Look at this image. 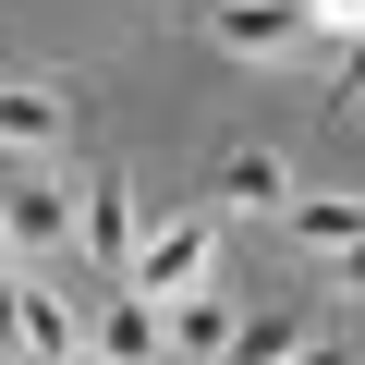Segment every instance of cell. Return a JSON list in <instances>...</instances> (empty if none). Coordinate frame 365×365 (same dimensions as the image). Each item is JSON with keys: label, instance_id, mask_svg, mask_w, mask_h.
I'll return each instance as SVG.
<instances>
[{"label": "cell", "instance_id": "ba28073f", "mask_svg": "<svg viewBox=\"0 0 365 365\" xmlns=\"http://www.w3.org/2000/svg\"><path fill=\"white\" fill-rule=\"evenodd\" d=\"M86 353H110V365H170V341H158V304L110 280V304H98V341H86Z\"/></svg>", "mask_w": 365, "mask_h": 365}, {"label": "cell", "instance_id": "6da1fadb", "mask_svg": "<svg viewBox=\"0 0 365 365\" xmlns=\"http://www.w3.org/2000/svg\"><path fill=\"white\" fill-rule=\"evenodd\" d=\"M0 244H13L25 268H61V256L86 244V195L61 182V158H37V170L0 182Z\"/></svg>", "mask_w": 365, "mask_h": 365}, {"label": "cell", "instance_id": "8992f818", "mask_svg": "<svg viewBox=\"0 0 365 365\" xmlns=\"http://www.w3.org/2000/svg\"><path fill=\"white\" fill-rule=\"evenodd\" d=\"M61 146H73V98H61V86H0V158L37 170V158H61Z\"/></svg>", "mask_w": 365, "mask_h": 365}, {"label": "cell", "instance_id": "52a82bcc", "mask_svg": "<svg viewBox=\"0 0 365 365\" xmlns=\"http://www.w3.org/2000/svg\"><path fill=\"white\" fill-rule=\"evenodd\" d=\"M98 280H134V256H146V220H134V195L122 182H86V244H73Z\"/></svg>", "mask_w": 365, "mask_h": 365}, {"label": "cell", "instance_id": "277c9868", "mask_svg": "<svg viewBox=\"0 0 365 365\" xmlns=\"http://www.w3.org/2000/svg\"><path fill=\"white\" fill-rule=\"evenodd\" d=\"M207 37L232 61H280V49L317 37V13H304V0H207Z\"/></svg>", "mask_w": 365, "mask_h": 365}, {"label": "cell", "instance_id": "30bf717a", "mask_svg": "<svg viewBox=\"0 0 365 365\" xmlns=\"http://www.w3.org/2000/svg\"><path fill=\"white\" fill-rule=\"evenodd\" d=\"M220 195H232V207H292V170H280V146H244V158L220 170Z\"/></svg>", "mask_w": 365, "mask_h": 365}, {"label": "cell", "instance_id": "9c48e42d", "mask_svg": "<svg viewBox=\"0 0 365 365\" xmlns=\"http://www.w3.org/2000/svg\"><path fill=\"white\" fill-rule=\"evenodd\" d=\"M292 244H304V256H353V244H365V207H353V195H292Z\"/></svg>", "mask_w": 365, "mask_h": 365}, {"label": "cell", "instance_id": "3957f363", "mask_svg": "<svg viewBox=\"0 0 365 365\" xmlns=\"http://www.w3.org/2000/svg\"><path fill=\"white\" fill-rule=\"evenodd\" d=\"M195 280H220V220H158L122 292H146V304H170V292H195Z\"/></svg>", "mask_w": 365, "mask_h": 365}, {"label": "cell", "instance_id": "9a60e30c", "mask_svg": "<svg viewBox=\"0 0 365 365\" xmlns=\"http://www.w3.org/2000/svg\"><path fill=\"white\" fill-rule=\"evenodd\" d=\"M0 86H13V73H0Z\"/></svg>", "mask_w": 365, "mask_h": 365}, {"label": "cell", "instance_id": "7a4b0ae2", "mask_svg": "<svg viewBox=\"0 0 365 365\" xmlns=\"http://www.w3.org/2000/svg\"><path fill=\"white\" fill-rule=\"evenodd\" d=\"M98 329H86V304H73V280L61 268H25L13 280V365H73Z\"/></svg>", "mask_w": 365, "mask_h": 365}, {"label": "cell", "instance_id": "5bb4252c", "mask_svg": "<svg viewBox=\"0 0 365 365\" xmlns=\"http://www.w3.org/2000/svg\"><path fill=\"white\" fill-rule=\"evenodd\" d=\"M341 268H353V292H365V244H353V256H341Z\"/></svg>", "mask_w": 365, "mask_h": 365}, {"label": "cell", "instance_id": "7c38bea8", "mask_svg": "<svg viewBox=\"0 0 365 365\" xmlns=\"http://www.w3.org/2000/svg\"><path fill=\"white\" fill-rule=\"evenodd\" d=\"M304 13H317V37H341V49L365 37V0H304Z\"/></svg>", "mask_w": 365, "mask_h": 365}, {"label": "cell", "instance_id": "4fadbf2b", "mask_svg": "<svg viewBox=\"0 0 365 365\" xmlns=\"http://www.w3.org/2000/svg\"><path fill=\"white\" fill-rule=\"evenodd\" d=\"M292 365H353V353H341V341H304V353H292Z\"/></svg>", "mask_w": 365, "mask_h": 365}, {"label": "cell", "instance_id": "8fae6325", "mask_svg": "<svg viewBox=\"0 0 365 365\" xmlns=\"http://www.w3.org/2000/svg\"><path fill=\"white\" fill-rule=\"evenodd\" d=\"M304 341H317V329H304V317H244V329H232V353H220V365H292V353H304Z\"/></svg>", "mask_w": 365, "mask_h": 365}, {"label": "cell", "instance_id": "5b68a950", "mask_svg": "<svg viewBox=\"0 0 365 365\" xmlns=\"http://www.w3.org/2000/svg\"><path fill=\"white\" fill-rule=\"evenodd\" d=\"M232 329H244V304H232L220 280H195V292H170V304H158L170 365H220V353H232Z\"/></svg>", "mask_w": 365, "mask_h": 365}]
</instances>
